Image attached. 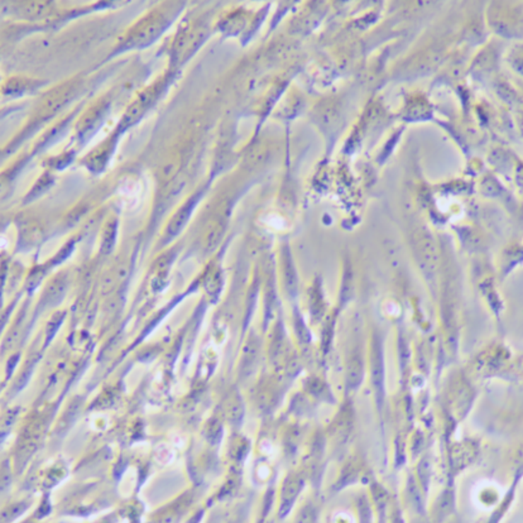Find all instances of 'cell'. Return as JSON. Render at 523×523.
<instances>
[{"mask_svg": "<svg viewBox=\"0 0 523 523\" xmlns=\"http://www.w3.org/2000/svg\"><path fill=\"white\" fill-rule=\"evenodd\" d=\"M42 83L40 80L35 78H23V76H13L6 80V83L3 85V95L9 96V98H17V96L25 95L30 94L37 89H40Z\"/></svg>", "mask_w": 523, "mask_h": 523, "instance_id": "8fae6325", "label": "cell"}, {"mask_svg": "<svg viewBox=\"0 0 523 523\" xmlns=\"http://www.w3.org/2000/svg\"><path fill=\"white\" fill-rule=\"evenodd\" d=\"M41 237H43V229L36 221H27L20 226V238L23 242L35 243Z\"/></svg>", "mask_w": 523, "mask_h": 523, "instance_id": "7402d4cb", "label": "cell"}, {"mask_svg": "<svg viewBox=\"0 0 523 523\" xmlns=\"http://www.w3.org/2000/svg\"><path fill=\"white\" fill-rule=\"evenodd\" d=\"M369 370H370V383L375 394L377 410L382 411L386 399V369H384V354H383V341L381 335L375 334L370 343L369 353Z\"/></svg>", "mask_w": 523, "mask_h": 523, "instance_id": "277c9868", "label": "cell"}, {"mask_svg": "<svg viewBox=\"0 0 523 523\" xmlns=\"http://www.w3.org/2000/svg\"><path fill=\"white\" fill-rule=\"evenodd\" d=\"M360 464L359 462H349L346 463L345 466H343L341 473H340L339 481L336 482V486H351L354 482H357L358 478L360 476Z\"/></svg>", "mask_w": 523, "mask_h": 523, "instance_id": "d6986e66", "label": "cell"}, {"mask_svg": "<svg viewBox=\"0 0 523 523\" xmlns=\"http://www.w3.org/2000/svg\"><path fill=\"white\" fill-rule=\"evenodd\" d=\"M309 392L316 399H322L325 402H334V397L329 386L319 377H311L309 381Z\"/></svg>", "mask_w": 523, "mask_h": 523, "instance_id": "ac0fdd59", "label": "cell"}, {"mask_svg": "<svg viewBox=\"0 0 523 523\" xmlns=\"http://www.w3.org/2000/svg\"><path fill=\"white\" fill-rule=\"evenodd\" d=\"M226 229V218L224 215L218 216L211 225L208 226V230L205 233L204 238V245L208 250H213L216 248V245L221 243V239L224 237V233Z\"/></svg>", "mask_w": 523, "mask_h": 523, "instance_id": "9a60e30c", "label": "cell"}, {"mask_svg": "<svg viewBox=\"0 0 523 523\" xmlns=\"http://www.w3.org/2000/svg\"><path fill=\"white\" fill-rule=\"evenodd\" d=\"M293 317H295V331H296L298 343L301 345H310L311 334H310V330L306 327V322L303 320L302 315L298 311H295Z\"/></svg>", "mask_w": 523, "mask_h": 523, "instance_id": "603a6c76", "label": "cell"}, {"mask_svg": "<svg viewBox=\"0 0 523 523\" xmlns=\"http://www.w3.org/2000/svg\"><path fill=\"white\" fill-rule=\"evenodd\" d=\"M119 139V134L113 131L110 137L101 142L98 147L93 149L90 153L85 155L81 165L88 168V171L93 173H101L105 171L107 163L110 162L114 149L117 147V142Z\"/></svg>", "mask_w": 523, "mask_h": 523, "instance_id": "52a82bcc", "label": "cell"}, {"mask_svg": "<svg viewBox=\"0 0 523 523\" xmlns=\"http://www.w3.org/2000/svg\"><path fill=\"white\" fill-rule=\"evenodd\" d=\"M167 85H168V78H162L161 80H157L153 85H151L147 89L143 90L142 93L134 100L131 101V105L125 110L119 124L114 131L120 136L127 129H129L133 125L137 124L138 122L142 119L149 109L155 105V101L160 99L162 91L166 89Z\"/></svg>", "mask_w": 523, "mask_h": 523, "instance_id": "3957f363", "label": "cell"}, {"mask_svg": "<svg viewBox=\"0 0 523 523\" xmlns=\"http://www.w3.org/2000/svg\"><path fill=\"white\" fill-rule=\"evenodd\" d=\"M180 165H181V158L176 157L173 158L172 161L167 162L165 166L162 167L161 171H160V179L162 182H168L176 176V173L179 172Z\"/></svg>", "mask_w": 523, "mask_h": 523, "instance_id": "d4e9b609", "label": "cell"}, {"mask_svg": "<svg viewBox=\"0 0 523 523\" xmlns=\"http://www.w3.org/2000/svg\"><path fill=\"white\" fill-rule=\"evenodd\" d=\"M14 14L22 19L40 20L54 16L56 6L52 1H22L13 8Z\"/></svg>", "mask_w": 523, "mask_h": 523, "instance_id": "ba28073f", "label": "cell"}, {"mask_svg": "<svg viewBox=\"0 0 523 523\" xmlns=\"http://www.w3.org/2000/svg\"><path fill=\"white\" fill-rule=\"evenodd\" d=\"M247 23L245 13L242 9H235L233 12L228 13L223 19L219 20L218 28L224 36H237L244 30Z\"/></svg>", "mask_w": 523, "mask_h": 523, "instance_id": "7c38bea8", "label": "cell"}, {"mask_svg": "<svg viewBox=\"0 0 523 523\" xmlns=\"http://www.w3.org/2000/svg\"><path fill=\"white\" fill-rule=\"evenodd\" d=\"M204 196V190H197L195 194H192L186 201L180 206L176 213L172 215V218L168 221L165 232H163V239L165 243L170 242L171 239L177 237L180 233L182 232L186 224L190 221L191 215L196 208L197 204Z\"/></svg>", "mask_w": 523, "mask_h": 523, "instance_id": "8992f818", "label": "cell"}, {"mask_svg": "<svg viewBox=\"0 0 523 523\" xmlns=\"http://www.w3.org/2000/svg\"><path fill=\"white\" fill-rule=\"evenodd\" d=\"M518 48L519 49L517 51V60H515V65L517 67L518 71L523 75V46Z\"/></svg>", "mask_w": 523, "mask_h": 523, "instance_id": "484cf974", "label": "cell"}, {"mask_svg": "<svg viewBox=\"0 0 523 523\" xmlns=\"http://www.w3.org/2000/svg\"><path fill=\"white\" fill-rule=\"evenodd\" d=\"M303 481L302 476L300 474H291V476L286 478L285 483H283V488H282V502L283 505L286 507H290L292 505V502L295 500V498L298 497L300 492L302 490Z\"/></svg>", "mask_w": 523, "mask_h": 523, "instance_id": "2e32d148", "label": "cell"}, {"mask_svg": "<svg viewBox=\"0 0 523 523\" xmlns=\"http://www.w3.org/2000/svg\"><path fill=\"white\" fill-rule=\"evenodd\" d=\"M418 258L423 271L431 277L436 271L437 257L435 252L434 243L428 237H421L418 240Z\"/></svg>", "mask_w": 523, "mask_h": 523, "instance_id": "4fadbf2b", "label": "cell"}, {"mask_svg": "<svg viewBox=\"0 0 523 523\" xmlns=\"http://www.w3.org/2000/svg\"><path fill=\"white\" fill-rule=\"evenodd\" d=\"M118 228H119V221L115 216L109 218L104 223L100 233V252L102 254H110L113 252L114 247L117 244Z\"/></svg>", "mask_w": 523, "mask_h": 523, "instance_id": "5bb4252c", "label": "cell"}, {"mask_svg": "<svg viewBox=\"0 0 523 523\" xmlns=\"http://www.w3.org/2000/svg\"><path fill=\"white\" fill-rule=\"evenodd\" d=\"M208 36V25L202 20L182 25L176 33V36L173 37L171 43L170 54L172 59V65H182L189 60L191 56L201 47L202 43Z\"/></svg>", "mask_w": 523, "mask_h": 523, "instance_id": "7a4b0ae2", "label": "cell"}, {"mask_svg": "<svg viewBox=\"0 0 523 523\" xmlns=\"http://www.w3.org/2000/svg\"><path fill=\"white\" fill-rule=\"evenodd\" d=\"M354 428V412H353V406L348 402H345L341 406L339 415L331 423L330 433L333 439H338L340 442H345L346 439L351 437V431Z\"/></svg>", "mask_w": 523, "mask_h": 523, "instance_id": "9c48e42d", "label": "cell"}, {"mask_svg": "<svg viewBox=\"0 0 523 523\" xmlns=\"http://www.w3.org/2000/svg\"><path fill=\"white\" fill-rule=\"evenodd\" d=\"M177 11L179 8H171L170 6H157L144 14L142 18L138 19L125 32L113 54L148 47L149 45L157 41L162 33L171 25L173 19L177 16Z\"/></svg>", "mask_w": 523, "mask_h": 523, "instance_id": "6da1fadb", "label": "cell"}, {"mask_svg": "<svg viewBox=\"0 0 523 523\" xmlns=\"http://www.w3.org/2000/svg\"><path fill=\"white\" fill-rule=\"evenodd\" d=\"M54 181V175L51 173V171H48L47 170V171L43 173L41 177L38 179V181L35 184V186L30 189V194L25 196L24 201L30 202L33 201V200H36L37 197H40L41 195H43V194H45V192H46L51 186H52Z\"/></svg>", "mask_w": 523, "mask_h": 523, "instance_id": "e0dca14e", "label": "cell"}, {"mask_svg": "<svg viewBox=\"0 0 523 523\" xmlns=\"http://www.w3.org/2000/svg\"><path fill=\"white\" fill-rule=\"evenodd\" d=\"M75 160V152H72V151H69V152H65V153H61L60 155H56V157H51V158H47L46 161H45V166H46V168H47L48 171H61V170H64L65 167L69 166V165H71V162Z\"/></svg>", "mask_w": 523, "mask_h": 523, "instance_id": "44dd1931", "label": "cell"}, {"mask_svg": "<svg viewBox=\"0 0 523 523\" xmlns=\"http://www.w3.org/2000/svg\"><path fill=\"white\" fill-rule=\"evenodd\" d=\"M334 327H335V317L334 316L333 319L327 317L325 324H324L322 334V351L324 357H327V353L331 348V343H333L334 339Z\"/></svg>", "mask_w": 523, "mask_h": 523, "instance_id": "cb8c5ba5", "label": "cell"}, {"mask_svg": "<svg viewBox=\"0 0 523 523\" xmlns=\"http://www.w3.org/2000/svg\"><path fill=\"white\" fill-rule=\"evenodd\" d=\"M109 112H110V100H107L105 98L95 101L88 110H85L83 115L78 118V124L75 128L78 142H85L91 136H94L101 124L104 123Z\"/></svg>", "mask_w": 523, "mask_h": 523, "instance_id": "5b68a950", "label": "cell"}, {"mask_svg": "<svg viewBox=\"0 0 523 523\" xmlns=\"http://www.w3.org/2000/svg\"><path fill=\"white\" fill-rule=\"evenodd\" d=\"M258 348H259V345L257 343L256 339L249 340L248 345L245 346L243 359H242V367H240L243 375H249V369L254 368L257 355H258Z\"/></svg>", "mask_w": 523, "mask_h": 523, "instance_id": "ffe728a7", "label": "cell"}, {"mask_svg": "<svg viewBox=\"0 0 523 523\" xmlns=\"http://www.w3.org/2000/svg\"><path fill=\"white\" fill-rule=\"evenodd\" d=\"M365 359L360 351H353L346 362V388L357 391L364 381Z\"/></svg>", "mask_w": 523, "mask_h": 523, "instance_id": "30bf717a", "label": "cell"}]
</instances>
